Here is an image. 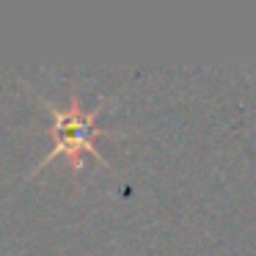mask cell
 Masks as SVG:
<instances>
[{
  "instance_id": "obj_1",
  "label": "cell",
  "mask_w": 256,
  "mask_h": 256,
  "mask_svg": "<svg viewBox=\"0 0 256 256\" xmlns=\"http://www.w3.org/2000/svg\"><path fill=\"white\" fill-rule=\"evenodd\" d=\"M50 116L56 118L58 144H56V149L47 154V160H56V157H69V162H72V166H80V152L100 154V152H96V146H94V135L100 132V130L94 127V124H96V110H80L78 96H72L69 108L50 105Z\"/></svg>"
}]
</instances>
